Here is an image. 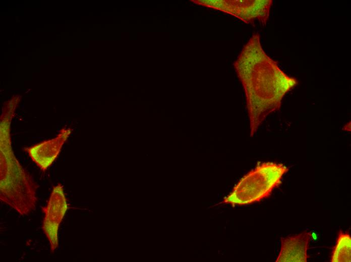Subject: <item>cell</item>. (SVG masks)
<instances>
[{"instance_id":"cell-4","label":"cell","mask_w":351,"mask_h":262,"mask_svg":"<svg viewBox=\"0 0 351 262\" xmlns=\"http://www.w3.org/2000/svg\"><path fill=\"white\" fill-rule=\"evenodd\" d=\"M193 3L231 15L247 24L257 20L265 26L272 0H191Z\"/></svg>"},{"instance_id":"cell-3","label":"cell","mask_w":351,"mask_h":262,"mask_svg":"<svg viewBox=\"0 0 351 262\" xmlns=\"http://www.w3.org/2000/svg\"><path fill=\"white\" fill-rule=\"evenodd\" d=\"M288 169L281 163L267 162L258 164L241 179L223 203L246 205L268 197L281 183Z\"/></svg>"},{"instance_id":"cell-7","label":"cell","mask_w":351,"mask_h":262,"mask_svg":"<svg viewBox=\"0 0 351 262\" xmlns=\"http://www.w3.org/2000/svg\"><path fill=\"white\" fill-rule=\"evenodd\" d=\"M312 233L303 231L299 234L281 237L279 253L276 262H307Z\"/></svg>"},{"instance_id":"cell-6","label":"cell","mask_w":351,"mask_h":262,"mask_svg":"<svg viewBox=\"0 0 351 262\" xmlns=\"http://www.w3.org/2000/svg\"><path fill=\"white\" fill-rule=\"evenodd\" d=\"M71 133V128L64 127L55 137L25 148L24 150L37 166L44 171L57 158L63 146Z\"/></svg>"},{"instance_id":"cell-2","label":"cell","mask_w":351,"mask_h":262,"mask_svg":"<svg viewBox=\"0 0 351 262\" xmlns=\"http://www.w3.org/2000/svg\"><path fill=\"white\" fill-rule=\"evenodd\" d=\"M18 104L5 103L0 119V199L22 216L36 207L38 187L16 158L12 147L11 124Z\"/></svg>"},{"instance_id":"cell-5","label":"cell","mask_w":351,"mask_h":262,"mask_svg":"<svg viewBox=\"0 0 351 262\" xmlns=\"http://www.w3.org/2000/svg\"><path fill=\"white\" fill-rule=\"evenodd\" d=\"M67 209L63 186L59 183L53 187L47 205L42 208L44 217L42 228L49 241L52 252L57 247L58 230Z\"/></svg>"},{"instance_id":"cell-1","label":"cell","mask_w":351,"mask_h":262,"mask_svg":"<svg viewBox=\"0 0 351 262\" xmlns=\"http://www.w3.org/2000/svg\"><path fill=\"white\" fill-rule=\"evenodd\" d=\"M233 67L244 89L252 137L266 118L279 109L284 96L298 81L286 74L268 55L257 33L244 46Z\"/></svg>"},{"instance_id":"cell-8","label":"cell","mask_w":351,"mask_h":262,"mask_svg":"<svg viewBox=\"0 0 351 262\" xmlns=\"http://www.w3.org/2000/svg\"><path fill=\"white\" fill-rule=\"evenodd\" d=\"M351 261V237L340 230L331 256V262Z\"/></svg>"}]
</instances>
